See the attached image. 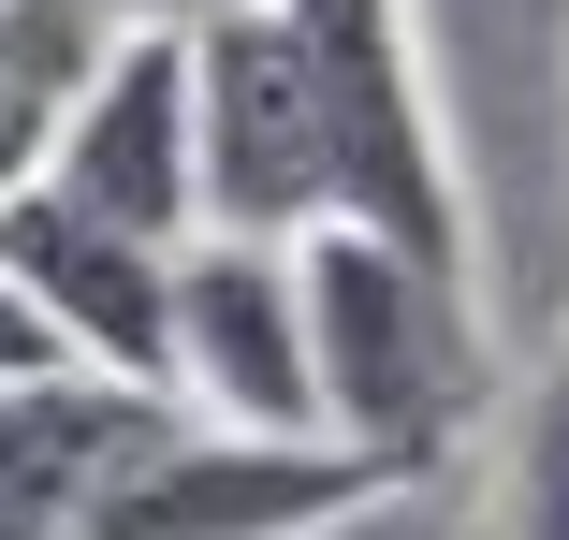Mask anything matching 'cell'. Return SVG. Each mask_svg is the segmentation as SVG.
Segmentation results:
<instances>
[{"mask_svg": "<svg viewBox=\"0 0 569 540\" xmlns=\"http://www.w3.org/2000/svg\"><path fill=\"white\" fill-rule=\"evenodd\" d=\"M307 337H321V423L351 453H380L395 482H423L452 453V423L482 409L468 278L409 263L395 234H351V220L307 234Z\"/></svg>", "mask_w": 569, "mask_h": 540, "instance_id": "cell-1", "label": "cell"}, {"mask_svg": "<svg viewBox=\"0 0 569 540\" xmlns=\"http://www.w3.org/2000/svg\"><path fill=\"white\" fill-rule=\"evenodd\" d=\"M278 16H292L321 118H336V220L468 278V190H452V132H438V88L409 44V0H278Z\"/></svg>", "mask_w": 569, "mask_h": 540, "instance_id": "cell-2", "label": "cell"}, {"mask_svg": "<svg viewBox=\"0 0 569 540\" xmlns=\"http://www.w3.org/2000/svg\"><path fill=\"white\" fill-rule=\"evenodd\" d=\"M204 73V234H263V249H307L336 220V118H321V73L292 44V16L204 30L190 44Z\"/></svg>", "mask_w": 569, "mask_h": 540, "instance_id": "cell-3", "label": "cell"}, {"mask_svg": "<svg viewBox=\"0 0 569 540\" xmlns=\"http://www.w3.org/2000/svg\"><path fill=\"white\" fill-rule=\"evenodd\" d=\"M380 497H395V468L351 453V439H234V423H176L73 540H321V526H351Z\"/></svg>", "mask_w": 569, "mask_h": 540, "instance_id": "cell-4", "label": "cell"}, {"mask_svg": "<svg viewBox=\"0 0 569 540\" xmlns=\"http://www.w3.org/2000/svg\"><path fill=\"white\" fill-rule=\"evenodd\" d=\"M176 409L234 439H336L321 423V337H307V249L204 234L176 263Z\"/></svg>", "mask_w": 569, "mask_h": 540, "instance_id": "cell-5", "label": "cell"}, {"mask_svg": "<svg viewBox=\"0 0 569 540\" xmlns=\"http://www.w3.org/2000/svg\"><path fill=\"white\" fill-rule=\"evenodd\" d=\"M44 190H73L88 220H118L147 249H204V73H190L176 30H132L73 88Z\"/></svg>", "mask_w": 569, "mask_h": 540, "instance_id": "cell-6", "label": "cell"}, {"mask_svg": "<svg viewBox=\"0 0 569 540\" xmlns=\"http://www.w3.org/2000/svg\"><path fill=\"white\" fill-rule=\"evenodd\" d=\"M0 263H16L30 307L73 337V366H118V380L176 394V263L190 249H147L118 220H88L73 190H16L0 204Z\"/></svg>", "mask_w": 569, "mask_h": 540, "instance_id": "cell-7", "label": "cell"}, {"mask_svg": "<svg viewBox=\"0 0 569 540\" xmlns=\"http://www.w3.org/2000/svg\"><path fill=\"white\" fill-rule=\"evenodd\" d=\"M176 394L161 380H118V366H59V380H16L0 394V511H30V526H88L102 497H118L161 439H176Z\"/></svg>", "mask_w": 569, "mask_h": 540, "instance_id": "cell-8", "label": "cell"}, {"mask_svg": "<svg viewBox=\"0 0 569 540\" xmlns=\"http://www.w3.org/2000/svg\"><path fill=\"white\" fill-rule=\"evenodd\" d=\"M118 44H132V30L102 16V0H0V204H16V190H44L73 88L118 59Z\"/></svg>", "mask_w": 569, "mask_h": 540, "instance_id": "cell-9", "label": "cell"}, {"mask_svg": "<svg viewBox=\"0 0 569 540\" xmlns=\"http://www.w3.org/2000/svg\"><path fill=\"white\" fill-rule=\"evenodd\" d=\"M497 540H569V366H555L540 409H526V453H511V511H497Z\"/></svg>", "mask_w": 569, "mask_h": 540, "instance_id": "cell-10", "label": "cell"}, {"mask_svg": "<svg viewBox=\"0 0 569 540\" xmlns=\"http://www.w3.org/2000/svg\"><path fill=\"white\" fill-rule=\"evenodd\" d=\"M59 366H73V337L30 307V278L0 263V394H16V380H59Z\"/></svg>", "mask_w": 569, "mask_h": 540, "instance_id": "cell-11", "label": "cell"}, {"mask_svg": "<svg viewBox=\"0 0 569 540\" xmlns=\"http://www.w3.org/2000/svg\"><path fill=\"white\" fill-rule=\"evenodd\" d=\"M118 30H176V44H204V30H234V16H263V0H102Z\"/></svg>", "mask_w": 569, "mask_h": 540, "instance_id": "cell-12", "label": "cell"}, {"mask_svg": "<svg viewBox=\"0 0 569 540\" xmlns=\"http://www.w3.org/2000/svg\"><path fill=\"white\" fill-rule=\"evenodd\" d=\"M0 540H59V526H30V511H0Z\"/></svg>", "mask_w": 569, "mask_h": 540, "instance_id": "cell-13", "label": "cell"}]
</instances>
